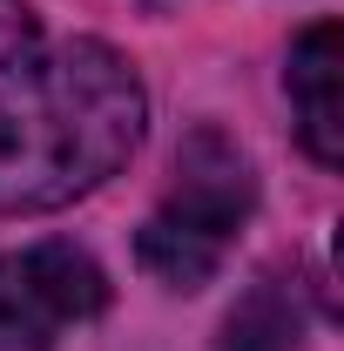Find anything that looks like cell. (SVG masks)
<instances>
[{
	"label": "cell",
	"instance_id": "obj_1",
	"mask_svg": "<svg viewBox=\"0 0 344 351\" xmlns=\"http://www.w3.org/2000/svg\"><path fill=\"white\" fill-rule=\"evenodd\" d=\"M149 135V88L108 41L34 47L0 82V217H47L122 176Z\"/></svg>",
	"mask_w": 344,
	"mask_h": 351
},
{
	"label": "cell",
	"instance_id": "obj_2",
	"mask_svg": "<svg viewBox=\"0 0 344 351\" xmlns=\"http://www.w3.org/2000/svg\"><path fill=\"white\" fill-rule=\"evenodd\" d=\"M250 210H257V169H250L243 142L203 122L182 135L169 189L135 237V257L162 291H203L223 270V257L236 250Z\"/></svg>",
	"mask_w": 344,
	"mask_h": 351
},
{
	"label": "cell",
	"instance_id": "obj_3",
	"mask_svg": "<svg viewBox=\"0 0 344 351\" xmlns=\"http://www.w3.org/2000/svg\"><path fill=\"white\" fill-rule=\"evenodd\" d=\"M108 311V270L68 237L0 250V351H54L75 324Z\"/></svg>",
	"mask_w": 344,
	"mask_h": 351
},
{
	"label": "cell",
	"instance_id": "obj_4",
	"mask_svg": "<svg viewBox=\"0 0 344 351\" xmlns=\"http://www.w3.org/2000/svg\"><path fill=\"white\" fill-rule=\"evenodd\" d=\"M284 88H291V108H297L304 156L338 169L344 162V27L338 21H317L291 41Z\"/></svg>",
	"mask_w": 344,
	"mask_h": 351
},
{
	"label": "cell",
	"instance_id": "obj_5",
	"mask_svg": "<svg viewBox=\"0 0 344 351\" xmlns=\"http://www.w3.org/2000/svg\"><path fill=\"white\" fill-rule=\"evenodd\" d=\"M297 345V311H291V291L277 277H263L243 304L230 311L223 324V351H291Z\"/></svg>",
	"mask_w": 344,
	"mask_h": 351
},
{
	"label": "cell",
	"instance_id": "obj_6",
	"mask_svg": "<svg viewBox=\"0 0 344 351\" xmlns=\"http://www.w3.org/2000/svg\"><path fill=\"white\" fill-rule=\"evenodd\" d=\"M34 47H41V21H34V7H27V0H0V75L21 68Z\"/></svg>",
	"mask_w": 344,
	"mask_h": 351
}]
</instances>
